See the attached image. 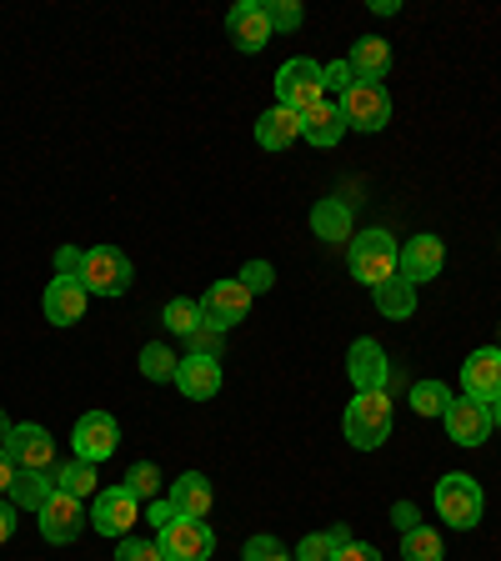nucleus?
<instances>
[{
  "mask_svg": "<svg viewBox=\"0 0 501 561\" xmlns=\"http://www.w3.org/2000/svg\"><path fill=\"white\" fill-rule=\"evenodd\" d=\"M35 516H41V537L56 541V547H66V541H76L86 531V506L76 496H66V491H50V502Z\"/></svg>",
  "mask_w": 501,
  "mask_h": 561,
  "instance_id": "nucleus-10",
  "label": "nucleus"
},
{
  "mask_svg": "<svg viewBox=\"0 0 501 561\" xmlns=\"http://www.w3.org/2000/svg\"><path fill=\"white\" fill-rule=\"evenodd\" d=\"M70 446H76V456H81V461H91V467L111 461V456H116V446H121L116 416H105V411L81 416V421H76V432H70Z\"/></svg>",
  "mask_w": 501,
  "mask_h": 561,
  "instance_id": "nucleus-9",
  "label": "nucleus"
},
{
  "mask_svg": "<svg viewBox=\"0 0 501 561\" xmlns=\"http://www.w3.org/2000/svg\"><path fill=\"white\" fill-rule=\"evenodd\" d=\"M296 561H337V547H331L327 531H311V537H301V547H296Z\"/></svg>",
  "mask_w": 501,
  "mask_h": 561,
  "instance_id": "nucleus-34",
  "label": "nucleus"
},
{
  "mask_svg": "<svg viewBox=\"0 0 501 561\" xmlns=\"http://www.w3.org/2000/svg\"><path fill=\"white\" fill-rule=\"evenodd\" d=\"M11 531H15V506L0 502V541H11Z\"/></svg>",
  "mask_w": 501,
  "mask_h": 561,
  "instance_id": "nucleus-45",
  "label": "nucleus"
},
{
  "mask_svg": "<svg viewBox=\"0 0 501 561\" xmlns=\"http://www.w3.org/2000/svg\"><path fill=\"white\" fill-rule=\"evenodd\" d=\"M146 516H151L156 526H171L175 522V512H171V502H166V496H156V502L146 506Z\"/></svg>",
  "mask_w": 501,
  "mask_h": 561,
  "instance_id": "nucleus-44",
  "label": "nucleus"
},
{
  "mask_svg": "<svg viewBox=\"0 0 501 561\" xmlns=\"http://www.w3.org/2000/svg\"><path fill=\"white\" fill-rule=\"evenodd\" d=\"M391 436V397L386 391H356V401L346 407V442L376 451Z\"/></svg>",
  "mask_w": 501,
  "mask_h": 561,
  "instance_id": "nucleus-1",
  "label": "nucleus"
},
{
  "mask_svg": "<svg viewBox=\"0 0 501 561\" xmlns=\"http://www.w3.org/2000/svg\"><path fill=\"white\" fill-rule=\"evenodd\" d=\"M337 561H382V551L366 547V541H346V547L337 551Z\"/></svg>",
  "mask_w": 501,
  "mask_h": 561,
  "instance_id": "nucleus-41",
  "label": "nucleus"
},
{
  "mask_svg": "<svg viewBox=\"0 0 501 561\" xmlns=\"http://www.w3.org/2000/svg\"><path fill=\"white\" fill-rule=\"evenodd\" d=\"M5 451H11L15 471H50L56 467V442H50V432L46 426H35V421L15 426L11 442H5Z\"/></svg>",
  "mask_w": 501,
  "mask_h": 561,
  "instance_id": "nucleus-12",
  "label": "nucleus"
},
{
  "mask_svg": "<svg viewBox=\"0 0 501 561\" xmlns=\"http://www.w3.org/2000/svg\"><path fill=\"white\" fill-rule=\"evenodd\" d=\"M391 522H397V531H411V526H421V516H417V506L397 502V506H391Z\"/></svg>",
  "mask_w": 501,
  "mask_h": 561,
  "instance_id": "nucleus-42",
  "label": "nucleus"
},
{
  "mask_svg": "<svg viewBox=\"0 0 501 561\" xmlns=\"http://www.w3.org/2000/svg\"><path fill=\"white\" fill-rule=\"evenodd\" d=\"M266 21H271V35L276 31H301L306 11L296 5V0H266Z\"/></svg>",
  "mask_w": 501,
  "mask_h": 561,
  "instance_id": "nucleus-33",
  "label": "nucleus"
},
{
  "mask_svg": "<svg viewBox=\"0 0 501 561\" xmlns=\"http://www.w3.org/2000/svg\"><path fill=\"white\" fill-rule=\"evenodd\" d=\"M446 266V245L442 236H411L407 245H401V261H397V276H407L411 286H421V280H436Z\"/></svg>",
  "mask_w": 501,
  "mask_h": 561,
  "instance_id": "nucleus-14",
  "label": "nucleus"
},
{
  "mask_svg": "<svg viewBox=\"0 0 501 561\" xmlns=\"http://www.w3.org/2000/svg\"><path fill=\"white\" fill-rule=\"evenodd\" d=\"M321 81H327V91H341V95H346L351 85H356V76H351L346 60H331V66H321Z\"/></svg>",
  "mask_w": 501,
  "mask_h": 561,
  "instance_id": "nucleus-39",
  "label": "nucleus"
},
{
  "mask_svg": "<svg viewBox=\"0 0 501 561\" xmlns=\"http://www.w3.org/2000/svg\"><path fill=\"white\" fill-rule=\"evenodd\" d=\"M126 491L136 496V502H156V491H161V471H156V461H136V467L126 471Z\"/></svg>",
  "mask_w": 501,
  "mask_h": 561,
  "instance_id": "nucleus-32",
  "label": "nucleus"
},
{
  "mask_svg": "<svg viewBox=\"0 0 501 561\" xmlns=\"http://www.w3.org/2000/svg\"><path fill=\"white\" fill-rule=\"evenodd\" d=\"M50 491H60V486H56V467H50V471H15V481H11V506L41 512V506L50 502Z\"/></svg>",
  "mask_w": 501,
  "mask_h": 561,
  "instance_id": "nucleus-24",
  "label": "nucleus"
},
{
  "mask_svg": "<svg viewBox=\"0 0 501 561\" xmlns=\"http://www.w3.org/2000/svg\"><path fill=\"white\" fill-rule=\"evenodd\" d=\"M446 407H452V391H446L442 381L411 386V411H417V416H446Z\"/></svg>",
  "mask_w": 501,
  "mask_h": 561,
  "instance_id": "nucleus-30",
  "label": "nucleus"
},
{
  "mask_svg": "<svg viewBox=\"0 0 501 561\" xmlns=\"http://www.w3.org/2000/svg\"><path fill=\"white\" fill-rule=\"evenodd\" d=\"M376 311H382L386 321H411V311H417V286H411L407 276H391L386 286H376Z\"/></svg>",
  "mask_w": 501,
  "mask_h": 561,
  "instance_id": "nucleus-26",
  "label": "nucleus"
},
{
  "mask_svg": "<svg viewBox=\"0 0 501 561\" xmlns=\"http://www.w3.org/2000/svg\"><path fill=\"white\" fill-rule=\"evenodd\" d=\"M11 432H15V426H11V421H5V411H0V446L11 442Z\"/></svg>",
  "mask_w": 501,
  "mask_h": 561,
  "instance_id": "nucleus-47",
  "label": "nucleus"
},
{
  "mask_svg": "<svg viewBox=\"0 0 501 561\" xmlns=\"http://www.w3.org/2000/svg\"><path fill=\"white\" fill-rule=\"evenodd\" d=\"M257 140L266 146V151H286L292 140H301V116L286 111V105H271L266 116L257 121Z\"/></svg>",
  "mask_w": 501,
  "mask_h": 561,
  "instance_id": "nucleus-23",
  "label": "nucleus"
},
{
  "mask_svg": "<svg viewBox=\"0 0 501 561\" xmlns=\"http://www.w3.org/2000/svg\"><path fill=\"white\" fill-rule=\"evenodd\" d=\"M397 261H401V245L386 231H362L351 241V276L362 280V286H372V291L397 276Z\"/></svg>",
  "mask_w": 501,
  "mask_h": 561,
  "instance_id": "nucleus-2",
  "label": "nucleus"
},
{
  "mask_svg": "<svg viewBox=\"0 0 501 561\" xmlns=\"http://www.w3.org/2000/svg\"><path fill=\"white\" fill-rule=\"evenodd\" d=\"M346 136V121H341V105H331V101H321L316 111H306L301 116V140H311L316 151H331L337 140Z\"/></svg>",
  "mask_w": 501,
  "mask_h": 561,
  "instance_id": "nucleus-21",
  "label": "nucleus"
},
{
  "mask_svg": "<svg viewBox=\"0 0 501 561\" xmlns=\"http://www.w3.org/2000/svg\"><path fill=\"white\" fill-rule=\"evenodd\" d=\"M401 561H446L442 531H436V526H411V531H401Z\"/></svg>",
  "mask_w": 501,
  "mask_h": 561,
  "instance_id": "nucleus-27",
  "label": "nucleus"
},
{
  "mask_svg": "<svg viewBox=\"0 0 501 561\" xmlns=\"http://www.w3.org/2000/svg\"><path fill=\"white\" fill-rule=\"evenodd\" d=\"M86 306H91V291L76 276H56L46 286V296H41V311H46L50 327H76L86 316Z\"/></svg>",
  "mask_w": 501,
  "mask_h": 561,
  "instance_id": "nucleus-13",
  "label": "nucleus"
},
{
  "mask_svg": "<svg viewBox=\"0 0 501 561\" xmlns=\"http://www.w3.org/2000/svg\"><path fill=\"white\" fill-rule=\"evenodd\" d=\"M175 366H181V356H171V346H161V341L140 351V376L146 381H175Z\"/></svg>",
  "mask_w": 501,
  "mask_h": 561,
  "instance_id": "nucleus-29",
  "label": "nucleus"
},
{
  "mask_svg": "<svg viewBox=\"0 0 501 561\" xmlns=\"http://www.w3.org/2000/svg\"><path fill=\"white\" fill-rule=\"evenodd\" d=\"M327 537H331V547L341 551V547H346V541H351V526H341V522H337V526H331V531H327Z\"/></svg>",
  "mask_w": 501,
  "mask_h": 561,
  "instance_id": "nucleus-46",
  "label": "nucleus"
},
{
  "mask_svg": "<svg viewBox=\"0 0 501 561\" xmlns=\"http://www.w3.org/2000/svg\"><path fill=\"white\" fill-rule=\"evenodd\" d=\"M491 426H501V401H491Z\"/></svg>",
  "mask_w": 501,
  "mask_h": 561,
  "instance_id": "nucleus-48",
  "label": "nucleus"
},
{
  "mask_svg": "<svg viewBox=\"0 0 501 561\" xmlns=\"http://www.w3.org/2000/svg\"><path fill=\"white\" fill-rule=\"evenodd\" d=\"M91 296H126L136 271H130V256H121L116 245H91L81 261V276H76Z\"/></svg>",
  "mask_w": 501,
  "mask_h": 561,
  "instance_id": "nucleus-4",
  "label": "nucleus"
},
{
  "mask_svg": "<svg viewBox=\"0 0 501 561\" xmlns=\"http://www.w3.org/2000/svg\"><path fill=\"white\" fill-rule=\"evenodd\" d=\"M446 436H452L456 446H481L491 436V407H481V401L462 397L446 407Z\"/></svg>",
  "mask_w": 501,
  "mask_h": 561,
  "instance_id": "nucleus-16",
  "label": "nucleus"
},
{
  "mask_svg": "<svg viewBox=\"0 0 501 561\" xmlns=\"http://www.w3.org/2000/svg\"><path fill=\"white\" fill-rule=\"evenodd\" d=\"M341 121H346V130H382L386 121H391V95L382 91V85H372V81H356L346 95H341Z\"/></svg>",
  "mask_w": 501,
  "mask_h": 561,
  "instance_id": "nucleus-6",
  "label": "nucleus"
},
{
  "mask_svg": "<svg viewBox=\"0 0 501 561\" xmlns=\"http://www.w3.org/2000/svg\"><path fill=\"white\" fill-rule=\"evenodd\" d=\"M462 391H467L471 401H481V407L501 401V351L497 346H481L467 356V366H462Z\"/></svg>",
  "mask_w": 501,
  "mask_h": 561,
  "instance_id": "nucleus-11",
  "label": "nucleus"
},
{
  "mask_svg": "<svg viewBox=\"0 0 501 561\" xmlns=\"http://www.w3.org/2000/svg\"><path fill=\"white\" fill-rule=\"evenodd\" d=\"M346 371L351 381H356V391H386V381H391V366H386V351L376 346L372 336H362L356 346H351L346 356Z\"/></svg>",
  "mask_w": 501,
  "mask_h": 561,
  "instance_id": "nucleus-19",
  "label": "nucleus"
},
{
  "mask_svg": "<svg viewBox=\"0 0 501 561\" xmlns=\"http://www.w3.org/2000/svg\"><path fill=\"white\" fill-rule=\"evenodd\" d=\"M246 286V291L257 296V291H271V280H276V271H271V261H246V271L236 276Z\"/></svg>",
  "mask_w": 501,
  "mask_h": 561,
  "instance_id": "nucleus-36",
  "label": "nucleus"
},
{
  "mask_svg": "<svg viewBox=\"0 0 501 561\" xmlns=\"http://www.w3.org/2000/svg\"><path fill=\"white\" fill-rule=\"evenodd\" d=\"M276 101L286 105V111H296V116H306V111H316V105L327 101V81H321V66L306 56L286 60V66L276 70Z\"/></svg>",
  "mask_w": 501,
  "mask_h": 561,
  "instance_id": "nucleus-3",
  "label": "nucleus"
},
{
  "mask_svg": "<svg viewBox=\"0 0 501 561\" xmlns=\"http://www.w3.org/2000/svg\"><path fill=\"white\" fill-rule=\"evenodd\" d=\"M226 31H231L236 50H266L271 41V21H266V0H241L231 15H226Z\"/></svg>",
  "mask_w": 501,
  "mask_h": 561,
  "instance_id": "nucleus-17",
  "label": "nucleus"
},
{
  "mask_svg": "<svg viewBox=\"0 0 501 561\" xmlns=\"http://www.w3.org/2000/svg\"><path fill=\"white\" fill-rule=\"evenodd\" d=\"M246 311H251V291H246L241 280H210V291L201 296V321L210 331H221V336L236 321H246Z\"/></svg>",
  "mask_w": 501,
  "mask_h": 561,
  "instance_id": "nucleus-8",
  "label": "nucleus"
},
{
  "mask_svg": "<svg viewBox=\"0 0 501 561\" xmlns=\"http://www.w3.org/2000/svg\"><path fill=\"white\" fill-rule=\"evenodd\" d=\"M166 327H171V336H191V331H201L206 327V321H201V301L175 296V301L166 306Z\"/></svg>",
  "mask_w": 501,
  "mask_h": 561,
  "instance_id": "nucleus-31",
  "label": "nucleus"
},
{
  "mask_svg": "<svg viewBox=\"0 0 501 561\" xmlns=\"http://www.w3.org/2000/svg\"><path fill=\"white\" fill-rule=\"evenodd\" d=\"M171 512L186 516V522L210 516V481L201 477V471H186L181 481H171Z\"/></svg>",
  "mask_w": 501,
  "mask_h": 561,
  "instance_id": "nucleus-22",
  "label": "nucleus"
},
{
  "mask_svg": "<svg viewBox=\"0 0 501 561\" xmlns=\"http://www.w3.org/2000/svg\"><path fill=\"white\" fill-rule=\"evenodd\" d=\"M346 66H351V76H356V81H372V85H382V76H386V70H391V46H386L382 35H362V41L351 46Z\"/></svg>",
  "mask_w": 501,
  "mask_h": 561,
  "instance_id": "nucleus-20",
  "label": "nucleus"
},
{
  "mask_svg": "<svg viewBox=\"0 0 501 561\" xmlns=\"http://www.w3.org/2000/svg\"><path fill=\"white\" fill-rule=\"evenodd\" d=\"M436 512L442 522H452L456 531H471L481 522V486L467 471H452V477L436 481Z\"/></svg>",
  "mask_w": 501,
  "mask_h": 561,
  "instance_id": "nucleus-5",
  "label": "nucleus"
},
{
  "mask_svg": "<svg viewBox=\"0 0 501 561\" xmlns=\"http://www.w3.org/2000/svg\"><path fill=\"white\" fill-rule=\"evenodd\" d=\"M136 516H140V502L130 496L126 486L101 491V496H95V506H91V526H95V531H105V537H130Z\"/></svg>",
  "mask_w": 501,
  "mask_h": 561,
  "instance_id": "nucleus-15",
  "label": "nucleus"
},
{
  "mask_svg": "<svg viewBox=\"0 0 501 561\" xmlns=\"http://www.w3.org/2000/svg\"><path fill=\"white\" fill-rule=\"evenodd\" d=\"M175 391L191 401H210L221 391V362H216V356H181V366H175Z\"/></svg>",
  "mask_w": 501,
  "mask_h": 561,
  "instance_id": "nucleus-18",
  "label": "nucleus"
},
{
  "mask_svg": "<svg viewBox=\"0 0 501 561\" xmlns=\"http://www.w3.org/2000/svg\"><path fill=\"white\" fill-rule=\"evenodd\" d=\"M116 561H161V547L156 541H136V537H121Z\"/></svg>",
  "mask_w": 501,
  "mask_h": 561,
  "instance_id": "nucleus-37",
  "label": "nucleus"
},
{
  "mask_svg": "<svg viewBox=\"0 0 501 561\" xmlns=\"http://www.w3.org/2000/svg\"><path fill=\"white\" fill-rule=\"evenodd\" d=\"M241 561H292V557H286V547H281L276 537H251L241 551Z\"/></svg>",
  "mask_w": 501,
  "mask_h": 561,
  "instance_id": "nucleus-35",
  "label": "nucleus"
},
{
  "mask_svg": "<svg viewBox=\"0 0 501 561\" xmlns=\"http://www.w3.org/2000/svg\"><path fill=\"white\" fill-rule=\"evenodd\" d=\"M311 231L321 236V241H331V245H341V241H351V206L346 201H316V210H311Z\"/></svg>",
  "mask_w": 501,
  "mask_h": 561,
  "instance_id": "nucleus-25",
  "label": "nucleus"
},
{
  "mask_svg": "<svg viewBox=\"0 0 501 561\" xmlns=\"http://www.w3.org/2000/svg\"><path fill=\"white\" fill-rule=\"evenodd\" d=\"M11 481H15V461H11V451L0 446V496H11Z\"/></svg>",
  "mask_w": 501,
  "mask_h": 561,
  "instance_id": "nucleus-43",
  "label": "nucleus"
},
{
  "mask_svg": "<svg viewBox=\"0 0 501 561\" xmlns=\"http://www.w3.org/2000/svg\"><path fill=\"white\" fill-rule=\"evenodd\" d=\"M156 547H161V561H206L210 551H216V537H210L206 522H186V516H175L171 526H161Z\"/></svg>",
  "mask_w": 501,
  "mask_h": 561,
  "instance_id": "nucleus-7",
  "label": "nucleus"
},
{
  "mask_svg": "<svg viewBox=\"0 0 501 561\" xmlns=\"http://www.w3.org/2000/svg\"><path fill=\"white\" fill-rule=\"evenodd\" d=\"M191 356H216L221 362V331H210V327H201V331H191Z\"/></svg>",
  "mask_w": 501,
  "mask_h": 561,
  "instance_id": "nucleus-38",
  "label": "nucleus"
},
{
  "mask_svg": "<svg viewBox=\"0 0 501 561\" xmlns=\"http://www.w3.org/2000/svg\"><path fill=\"white\" fill-rule=\"evenodd\" d=\"M56 486L66 491V496H76V502L101 496V491H95V467H91V461H81V456H76V461H66V467H56Z\"/></svg>",
  "mask_w": 501,
  "mask_h": 561,
  "instance_id": "nucleus-28",
  "label": "nucleus"
},
{
  "mask_svg": "<svg viewBox=\"0 0 501 561\" xmlns=\"http://www.w3.org/2000/svg\"><path fill=\"white\" fill-rule=\"evenodd\" d=\"M81 261H86L81 245H60L56 251V276H81Z\"/></svg>",
  "mask_w": 501,
  "mask_h": 561,
  "instance_id": "nucleus-40",
  "label": "nucleus"
}]
</instances>
